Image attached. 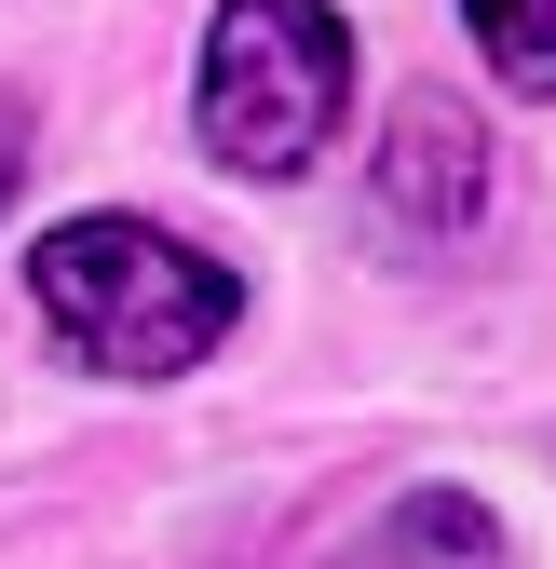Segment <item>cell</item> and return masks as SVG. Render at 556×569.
I'll use <instances>...</instances> for the list:
<instances>
[{"label":"cell","mask_w":556,"mask_h":569,"mask_svg":"<svg viewBox=\"0 0 556 569\" xmlns=\"http://www.w3.org/2000/svg\"><path fill=\"white\" fill-rule=\"evenodd\" d=\"M28 299L96 380H190L231 339L245 284H231V258L177 244L163 218H54L28 244Z\"/></svg>","instance_id":"obj_1"},{"label":"cell","mask_w":556,"mask_h":569,"mask_svg":"<svg viewBox=\"0 0 556 569\" xmlns=\"http://www.w3.org/2000/svg\"><path fill=\"white\" fill-rule=\"evenodd\" d=\"M380 218L407 244H461L475 218H489V122H475L461 96H394L380 122Z\"/></svg>","instance_id":"obj_3"},{"label":"cell","mask_w":556,"mask_h":569,"mask_svg":"<svg viewBox=\"0 0 556 569\" xmlns=\"http://www.w3.org/2000/svg\"><path fill=\"white\" fill-rule=\"evenodd\" d=\"M461 28L503 96H556V0H461Z\"/></svg>","instance_id":"obj_4"},{"label":"cell","mask_w":556,"mask_h":569,"mask_svg":"<svg viewBox=\"0 0 556 569\" xmlns=\"http://www.w3.org/2000/svg\"><path fill=\"white\" fill-rule=\"evenodd\" d=\"M339 109H354V28L339 0H218L203 28V82H190V122L231 177H299Z\"/></svg>","instance_id":"obj_2"},{"label":"cell","mask_w":556,"mask_h":569,"mask_svg":"<svg viewBox=\"0 0 556 569\" xmlns=\"http://www.w3.org/2000/svg\"><path fill=\"white\" fill-rule=\"evenodd\" d=\"M0 203H14V150H0Z\"/></svg>","instance_id":"obj_5"}]
</instances>
